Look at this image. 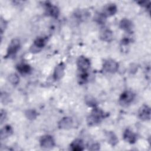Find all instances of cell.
<instances>
[{"label": "cell", "instance_id": "f1b7e54d", "mask_svg": "<svg viewBox=\"0 0 151 151\" xmlns=\"http://www.w3.org/2000/svg\"><path fill=\"white\" fill-rule=\"evenodd\" d=\"M130 42V40L127 38H124L122 40V44L123 45H127Z\"/></svg>", "mask_w": 151, "mask_h": 151}, {"label": "cell", "instance_id": "9c48e42d", "mask_svg": "<svg viewBox=\"0 0 151 151\" xmlns=\"http://www.w3.org/2000/svg\"><path fill=\"white\" fill-rule=\"evenodd\" d=\"M64 70H65V65L63 63H60L58 64L55 68L54 73H53V78L55 80H60L64 75Z\"/></svg>", "mask_w": 151, "mask_h": 151}, {"label": "cell", "instance_id": "cb8c5ba5", "mask_svg": "<svg viewBox=\"0 0 151 151\" xmlns=\"http://www.w3.org/2000/svg\"><path fill=\"white\" fill-rule=\"evenodd\" d=\"M86 102L87 103V104H88L89 106H93L94 107H95L96 105V100L93 98L91 96H87L86 98Z\"/></svg>", "mask_w": 151, "mask_h": 151}, {"label": "cell", "instance_id": "3957f363", "mask_svg": "<svg viewBox=\"0 0 151 151\" xmlns=\"http://www.w3.org/2000/svg\"><path fill=\"white\" fill-rule=\"evenodd\" d=\"M20 47V41L18 39H13L9 43L8 50H7V54L6 55V57H12L15 55V54L17 52Z\"/></svg>", "mask_w": 151, "mask_h": 151}, {"label": "cell", "instance_id": "603a6c76", "mask_svg": "<svg viewBox=\"0 0 151 151\" xmlns=\"http://www.w3.org/2000/svg\"><path fill=\"white\" fill-rule=\"evenodd\" d=\"M106 17L103 13L99 14L96 17V21L100 24H104V22L106 21Z\"/></svg>", "mask_w": 151, "mask_h": 151}, {"label": "cell", "instance_id": "ac0fdd59", "mask_svg": "<svg viewBox=\"0 0 151 151\" xmlns=\"http://www.w3.org/2000/svg\"><path fill=\"white\" fill-rule=\"evenodd\" d=\"M17 68L18 71L22 74H28L31 70V68L29 65L25 63H22L19 64L17 66Z\"/></svg>", "mask_w": 151, "mask_h": 151}, {"label": "cell", "instance_id": "52a82bcc", "mask_svg": "<svg viewBox=\"0 0 151 151\" xmlns=\"http://www.w3.org/2000/svg\"><path fill=\"white\" fill-rule=\"evenodd\" d=\"M77 67L80 71H87L90 65V60L84 56H80L77 61Z\"/></svg>", "mask_w": 151, "mask_h": 151}, {"label": "cell", "instance_id": "4fadbf2b", "mask_svg": "<svg viewBox=\"0 0 151 151\" xmlns=\"http://www.w3.org/2000/svg\"><path fill=\"white\" fill-rule=\"evenodd\" d=\"M100 37L103 41L109 42L113 39V33L110 29L104 28L100 32Z\"/></svg>", "mask_w": 151, "mask_h": 151}, {"label": "cell", "instance_id": "7a4b0ae2", "mask_svg": "<svg viewBox=\"0 0 151 151\" xmlns=\"http://www.w3.org/2000/svg\"><path fill=\"white\" fill-rule=\"evenodd\" d=\"M135 94L131 91L126 90L122 93L119 97V103L123 106L130 104L134 100Z\"/></svg>", "mask_w": 151, "mask_h": 151}, {"label": "cell", "instance_id": "8fae6325", "mask_svg": "<svg viewBox=\"0 0 151 151\" xmlns=\"http://www.w3.org/2000/svg\"><path fill=\"white\" fill-rule=\"evenodd\" d=\"M123 138L124 140L129 143H134L136 141L137 136L135 133H134L132 130L127 129L124 130L123 133Z\"/></svg>", "mask_w": 151, "mask_h": 151}, {"label": "cell", "instance_id": "83f0119b", "mask_svg": "<svg viewBox=\"0 0 151 151\" xmlns=\"http://www.w3.org/2000/svg\"><path fill=\"white\" fill-rule=\"evenodd\" d=\"M91 147L90 148V150H99L100 149V145H99L98 143H94L91 145L90 146Z\"/></svg>", "mask_w": 151, "mask_h": 151}, {"label": "cell", "instance_id": "ba28073f", "mask_svg": "<svg viewBox=\"0 0 151 151\" xmlns=\"http://www.w3.org/2000/svg\"><path fill=\"white\" fill-rule=\"evenodd\" d=\"M138 117L140 119L146 121L150 118V109L147 105H143L139 110Z\"/></svg>", "mask_w": 151, "mask_h": 151}, {"label": "cell", "instance_id": "d4e9b609", "mask_svg": "<svg viewBox=\"0 0 151 151\" xmlns=\"http://www.w3.org/2000/svg\"><path fill=\"white\" fill-rule=\"evenodd\" d=\"M1 101L4 103H6L9 101V97L8 96V94H5V93H2L1 94Z\"/></svg>", "mask_w": 151, "mask_h": 151}, {"label": "cell", "instance_id": "30bf717a", "mask_svg": "<svg viewBox=\"0 0 151 151\" xmlns=\"http://www.w3.org/2000/svg\"><path fill=\"white\" fill-rule=\"evenodd\" d=\"M73 124V121L71 117H64L58 122V127L62 129H68L71 128Z\"/></svg>", "mask_w": 151, "mask_h": 151}, {"label": "cell", "instance_id": "7c38bea8", "mask_svg": "<svg viewBox=\"0 0 151 151\" xmlns=\"http://www.w3.org/2000/svg\"><path fill=\"white\" fill-rule=\"evenodd\" d=\"M46 11L47 14L53 18H57L59 15L58 8L51 4L47 3L46 4Z\"/></svg>", "mask_w": 151, "mask_h": 151}, {"label": "cell", "instance_id": "2e32d148", "mask_svg": "<svg viewBox=\"0 0 151 151\" xmlns=\"http://www.w3.org/2000/svg\"><path fill=\"white\" fill-rule=\"evenodd\" d=\"M70 148L74 151H81L84 149L83 142L79 139L74 140L70 145Z\"/></svg>", "mask_w": 151, "mask_h": 151}, {"label": "cell", "instance_id": "5b68a950", "mask_svg": "<svg viewBox=\"0 0 151 151\" xmlns=\"http://www.w3.org/2000/svg\"><path fill=\"white\" fill-rule=\"evenodd\" d=\"M40 145L45 149H51L54 146L55 143L53 137L50 135L42 136L40 140Z\"/></svg>", "mask_w": 151, "mask_h": 151}, {"label": "cell", "instance_id": "9a60e30c", "mask_svg": "<svg viewBox=\"0 0 151 151\" xmlns=\"http://www.w3.org/2000/svg\"><path fill=\"white\" fill-rule=\"evenodd\" d=\"M119 26L121 29L128 32H130L133 29V24L132 22L127 19H123L119 24Z\"/></svg>", "mask_w": 151, "mask_h": 151}, {"label": "cell", "instance_id": "44dd1931", "mask_svg": "<svg viewBox=\"0 0 151 151\" xmlns=\"http://www.w3.org/2000/svg\"><path fill=\"white\" fill-rule=\"evenodd\" d=\"M25 115L28 119L33 120L37 117V112L34 110H28L25 112Z\"/></svg>", "mask_w": 151, "mask_h": 151}, {"label": "cell", "instance_id": "8992f818", "mask_svg": "<svg viewBox=\"0 0 151 151\" xmlns=\"http://www.w3.org/2000/svg\"><path fill=\"white\" fill-rule=\"evenodd\" d=\"M47 40L43 37H38L34 42V44L31 47V51L32 52H36L40 51L45 45Z\"/></svg>", "mask_w": 151, "mask_h": 151}, {"label": "cell", "instance_id": "7402d4cb", "mask_svg": "<svg viewBox=\"0 0 151 151\" xmlns=\"http://www.w3.org/2000/svg\"><path fill=\"white\" fill-rule=\"evenodd\" d=\"M88 78V74L86 71H81V74L79 75L78 81L80 84H83L86 82Z\"/></svg>", "mask_w": 151, "mask_h": 151}, {"label": "cell", "instance_id": "484cf974", "mask_svg": "<svg viewBox=\"0 0 151 151\" xmlns=\"http://www.w3.org/2000/svg\"><path fill=\"white\" fill-rule=\"evenodd\" d=\"M6 112L3 110H1V123H3L4 121L5 120V119H6Z\"/></svg>", "mask_w": 151, "mask_h": 151}, {"label": "cell", "instance_id": "ffe728a7", "mask_svg": "<svg viewBox=\"0 0 151 151\" xmlns=\"http://www.w3.org/2000/svg\"><path fill=\"white\" fill-rule=\"evenodd\" d=\"M8 80L9 81L14 84V85H17L18 84L19 81V78L18 77V76L15 74V73H12L11 74L9 77H8Z\"/></svg>", "mask_w": 151, "mask_h": 151}, {"label": "cell", "instance_id": "277c9868", "mask_svg": "<svg viewBox=\"0 0 151 151\" xmlns=\"http://www.w3.org/2000/svg\"><path fill=\"white\" fill-rule=\"evenodd\" d=\"M103 67L106 72L114 73L117 71L119 68V64L114 60L111 59H108L104 61Z\"/></svg>", "mask_w": 151, "mask_h": 151}, {"label": "cell", "instance_id": "6da1fadb", "mask_svg": "<svg viewBox=\"0 0 151 151\" xmlns=\"http://www.w3.org/2000/svg\"><path fill=\"white\" fill-rule=\"evenodd\" d=\"M106 116V113L103 110L94 107L91 113L87 117V122L89 126H94L101 122Z\"/></svg>", "mask_w": 151, "mask_h": 151}, {"label": "cell", "instance_id": "e0dca14e", "mask_svg": "<svg viewBox=\"0 0 151 151\" xmlns=\"http://www.w3.org/2000/svg\"><path fill=\"white\" fill-rule=\"evenodd\" d=\"M13 133L12 129L11 126L6 125L1 130V139H4L10 136Z\"/></svg>", "mask_w": 151, "mask_h": 151}, {"label": "cell", "instance_id": "d6986e66", "mask_svg": "<svg viewBox=\"0 0 151 151\" xmlns=\"http://www.w3.org/2000/svg\"><path fill=\"white\" fill-rule=\"evenodd\" d=\"M106 137L107 139L108 142L112 146H115L119 142L118 139L117 138L115 134L112 132H108L106 134Z\"/></svg>", "mask_w": 151, "mask_h": 151}, {"label": "cell", "instance_id": "5bb4252c", "mask_svg": "<svg viewBox=\"0 0 151 151\" xmlns=\"http://www.w3.org/2000/svg\"><path fill=\"white\" fill-rule=\"evenodd\" d=\"M117 12V6L114 4H109L106 5L103 10V14L107 17L114 15Z\"/></svg>", "mask_w": 151, "mask_h": 151}, {"label": "cell", "instance_id": "4316f807", "mask_svg": "<svg viewBox=\"0 0 151 151\" xmlns=\"http://www.w3.org/2000/svg\"><path fill=\"white\" fill-rule=\"evenodd\" d=\"M6 26V22L5 21L3 20L2 18H1V32L2 33L4 29H5Z\"/></svg>", "mask_w": 151, "mask_h": 151}]
</instances>
